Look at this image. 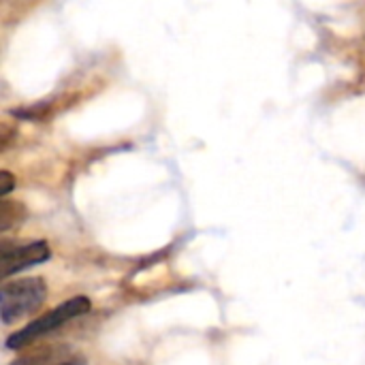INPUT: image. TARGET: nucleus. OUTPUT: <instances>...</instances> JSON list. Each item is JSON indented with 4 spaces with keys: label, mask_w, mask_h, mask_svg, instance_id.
I'll list each match as a JSON object with an SVG mask.
<instances>
[{
    "label": "nucleus",
    "mask_w": 365,
    "mask_h": 365,
    "mask_svg": "<svg viewBox=\"0 0 365 365\" xmlns=\"http://www.w3.org/2000/svg\"><path fill=\"white\" fill-rule=\"evenodd\" d=\"M47 297V284L43 278H17L4 280L0 289V319L11 325L19 319L32 317Z\"/></svg>",
    "instance_id": "nucleus-1"
},
{
    "label": "nucleus",
    "mask_w": 365,
    "mask_h": 365,
    "mask_svg": "<svg viewBox=\"0 0 365 365\" xmlns=\"http://www.w3.org/2000/svg\"><path fill=\"white\" fill-rule=\"evenodd\" d=\"M88 310H90V299L83 297V295H77V297L64 302L62 306L53 308L51 312H47V314L34 319L32 323H28L24 329L15 331L13 336H9V338H6V349H11V351L24 349V346H28L30 342H34L36 338L47 336L49 331L58 329L60 325H64V323H68V321L81 317V314H86Z\"/></svg>",
    "instance_id": "nucleus-2"
},
{
    "label": "nucleus",
    "mask_w": 365,
    "mask_h": 365,
    "mask_svg": "<svg viewBox=\"0 0 365 365\" xmlns=\"http://www.w3.org/2000/svg\"><path fill=\"white\" fill-rule=\"evenodd\" d=\"M49 257H51V250L47 242L11 244L9 240H2L0 242V278L9 280L17 272L45 263Z\"/></svg>",
    "instance_id": "nucleus-3"
},
{
    "label": "nucleus",
    "mask_w": 365,
    "mask_h": 365,
    "mask_svg": "<svg viewBox=\"0 0 365 365\" xmlns=\"http://www.w3.org/2000/svg\"><path fill=\"white\" fill-rule=\"evenodd\" d=\"M9 365H86V359L71 346H38Z\"/></svg>",
    "instance_id": "nucleus-4"
},
{
    "label": "nucleus",
    "mask_w": 365,
    "mask_h": 365,
    "mask_svg": "<svg viewBox=\"0 0 365 365\" xmlns=\"http://www.w3.org/2000/svg\"><path fill=\"white\" fill-rule=\"evenodd\" d=\"M24 220H26V207L17 201L2 199V203H0V231L6 233V231L15 229L17 225H21Z\"/></svg>",
    "instance_id": "nucleus-5"
},
{
    "label": "nucleus",
    "mask_w": 365,
    "mask_h": 365,
    "mask_svg": "<svg viewBox=\"0 0 365 365\" xmlns=\"http://www.w3.org/2000/svg\"><path fill=\"white\" fill-rule=\"evenodd\" d=\"M15 186V180L9 171H0V197H6Z\"/></svg>",
    "instance_id": "nucleus-6"
}]
</instances>
